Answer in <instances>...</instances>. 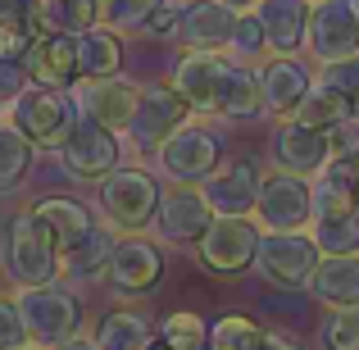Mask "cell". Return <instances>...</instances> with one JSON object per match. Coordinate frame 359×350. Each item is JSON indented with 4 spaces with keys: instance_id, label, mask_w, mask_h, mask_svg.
<instances>
[{
    "instance_id": "cell-1",
    "label": "cell",
    "mask_w": 359,
    "mask_h": 350,
    "mask_svg": "<svg viewBox=\"0 0 359 350\" xmlns=\"http://www.w3.org/2000/svg\"><path fill=\"white\" fill-rule=\"evenodd\" d=\"M5 269L18 287H41V282H60L64 255L55 250V241L46 228L32 219V210L14 214V223L5 228Z\"/></svg>"
},
{
    "instance_id": "cell-2",
    "label": "cell",
    "mask_w": 359,
    "mask_h": 350,
    "mask_svg": "<svg viewBox=\"0 0 359 350\" xmlns=\"http://www.w3.org/2000/svg\"><path fill=\"white\" fill-rule=\"evenodd\" d=\"M259 223L255 214H214V223L201 232L196 255H201V269L214 278H237L255 264V245H259Z\"/></svg>"
},
{
    "instance_id": "cell-3",
    "label": "cell",
    "mask_w": 359,
    "mask_h": 350,
    "mask_svg": "<svg viewBox=\"0 0 359 350\" xmlns=\"http://www.w3.org/2000/svg\"><path fill=\"white\" fill-rule=\"evenodd\" d=\"M18 318H23V332L27 342L36 346H55L64 337H73L82 328V305L73 291L55 287V282H41V287H23L14 296Z\"/></svg>"
},
{
    "instance_id": "cell-4",
    "label": "cell",
    "mask_w": 359,
    "mask_h": 350,
    "mask_svg": "<svg viewBox=\"0 0 359 350\" xmlns=\"http://www.w3.org/2000/svg\"><path fill=\"white\" fill-rule=\"evenodd\" d=\"M318 260H323V255H318L314 236L305 228L300 232H259L250 269H259V278L273 282V287H282V291H300V287H309Z\"/></svg>"
},
{
    "instance_id": "cell-5",
    "label": "cell",
    "mask_w": 359,
    "mask_h": 350,
    "mask_svg": "<svg viewBox=\"0 0 359 350\" xmlns=\"http://www.w3.org/2000/svg\"><path fill=\"white\" fill-rule=\"evenodd\" d=\"M100 214L109 219L114 232H141L150 228L159 205V182L141 168H114V173L100 177Z\"/></svg>"
},
{
    "instance_id": "cell-6",
    "label": "cell",
    "mask_w": 359,
    "mask_h": 350,
    "mask_svg": "<svg viewBox=\"0 0 359 350\" xmlns=\"http://www.w3.org/2000/svg\"><path fill=\"white\" fill-rule=\"evenodd\" d=\"M255 223L264 232H300L314 219V187L300 173H269L259 177V196H255Z\"/></svg>"
},
{
    "instance_id": "cell-7",
    "label": "cell",
    "mask_w": 359,
    "mask_h": 350,
    "mask_svg": "<svg viewBox=\"0 0 359 350\" xmlns=\"http://www.w3.org/2000/svg\"><path fill=\"white\" fill-rule=\"evenodd\" d=\"M9 105H14V128L32 146L46 150H60V141L69 137L73 119H78V105L64 96V87H32V91L23 87Z\"/></svg>"
},
{
    "instance_id": "cell-8",
    "label": "cell",
    "mask_w": 359,
    "mask_h": 350,
    "mask_svg": "<svg viewBox=\"0 0 359 350\" xmlns=\"http://www.w3.org/2000/svg\"><path fill=\"white\" fill-rule=\"evenodd\" d=\"M232 60L223 51H187L173 64V91L187 100L191 114L219 119L223 114V87H228Z\"/></svg>"
},
{
    "instance_id": "cell-9",
    "label": "cell",
    "mask_w": 359,
    "mask_h": 350,
    "mask_svg": "<svg viewBox=\"0 0 359 350\" xmlns=\"http://www.w3.org/2000/svg\"><path fill=\"white\" fill-rule=\"evenodd\" d=\"M219 164H223V141L201 123H182L159 146V168L168 182H205Z\"/></svg>"
},
{
    "instance_id": "cell-10",
    "label": "cell",
    "mask_w": 359,
    "mask_h": 350,
    "mask_svg": "<svg viewBox=\"0 0 359 350\" xmlns=\"http://www.w3.org/2000/svg\"><path fill=\"white\" fill-rule=\"evenodd\" d=\"M305 51L318 64L346 60L359 51V14L355 0H314L309 9V32H305Z\"/></svg>"
},
{
    "instance_id": "cell-11",
    "label": "cell",
    "mask_w": 359,
    "mask_h": 350,
    "mask_svg": "<svg viewBox=\"0 0 359 350\" xmlns=\"http://www.w3.org/2000/svg\"><path fill=\"white\" fill-rule=\"evenodd\" d=\"M187 119H191V109H187V100L173 91V82H155V87H146L137 96V109H132V123H128L132 146L159 150Z\"/></svg>"
},
{
    "instance_id": "cell-12",
    "label": "cell",
    "mask_w": 359,
    "mask_h": 350,
    "mask_svg": "<svg viewBox=\"0 0 359 350\" xmlns=\"http://www.w3.org/2000/svg\"><path fill=\"white\" fill-rule=\"evenodd\" d=\"M60 155H64V168H69L73 177H105V173L118 168L123 141H118V132L100 128L96 119L82 114V119H73L69 137L60 141Z\"/></svg>"
},
{
    "instance_id": "cell-13",
    "label": "cell",
    "mask_w": 359,
    "mask_h": 350,
    "mask_svg": "<svg viewBox=\"0 0 359 350\" xmlns=\"http://www.w3.org/2000/svg\"><path fill=\"white\" fill-rule=\"evenodd\" d=\"M214 223V210L205 201L201 182H173V191H159L155 205V228L173 245H196L201 232Z\"/></svg>"
},
{
    "instance_id": "cell-14",
    "label": "cell",
    "mask_w": 359,
    "mask_h": 350,
    "mask_svg": "<svg viewBox=\"0 0 359 350\" xmlns=\"http://www.w3.org/2000/svg\"><path fill=\"white\" fill-rule=\"evenodd\" d=\"M164 278V250L146 236H128V241H114V255H109L105 282L118 291V296H146V291L159 287Z\"/></svg>"
},
{
    "instance_id": "cell-15",
    "label": "cell",
    "mask_w": 359,
    "mask_h": 350,
    "mask_svg": "<svg viewBox=\"0 0 359 350\" xmlns=\"http://www.w3.org/2000/svg\"><path fill=\"white\" fill-rule=\"evenodd\" d=\"M273 164H278L282 173L318 177L327 164H332V141H327V132L309 128V123L287 119V123H278V132H273Z\"/></svg>"
},
{
    "instance_id": "cell-16",
    "label": "cell",
    "mask_w": 359,
    "mask_h": 350,
    "mask_svg": "<svg viewBox=\"0 0 359 350\" xmlns=\"http://www.w3.org/2000/svg\"><path fill=\"white\" fill-rule=\"evenodd\" d=\"M237 9H228L223 0H187L177 14V41L187 51H228Z\"/></svg>"
},
{
    "instance_id": "cell-17",
    "label": "cell",
    "mask_w": 359,
    "mask_h": 350,
    "mask_svg": "<svg viewBox=\"0 0 359 350\" xmlns=\"http://www.w3.org/2000/svg\"><path fill=\"white\" fill-rule=\"evenodd\" d=\"M255 18L264 27L269 55H296L305 51V32H309V9L314 0H255Z\"/></svg>"
},
{
    "instance_id": "cell-18",
    "label": "cell",
    "mask_w": 359,
    "mask_h": 350,
    "mask_svg": "<svg viewBox=\"0 0 359 350\" xmlns=\"http://www.w3.org/2000/svg\"><path fill=\"white\" fill-rule=\"evenodd\" d=\"M201 191L214 214H250L259 196V168L250 159H228L201 182Z\"/></svg>"
},
{
    "instance_id": "cell-19",
    "label": "cell",
    "mask_w": 359,
    "mask_h": 350,
    "mask_svg": "<svg viewBox=\"0 0 359 350\" xmlns=\"http://www.w3.org/2000/svg\"><path fill=\"white\" fill-rule=\"evenodd\" d=\"M314 73L296 60V55H273L259 69V91H264V114L273 119H291L300 105V96L309 91Z\"/></svg>"
},
{
    "instance_id": "cell-20",
    "label": "cell",
    "mask_w": 359,
    "mask_h": 350,
    "mask_svg": "<svg viewBox=\"0 0 359 350\" xmlns=\"http://www.w3.org/2000/svg\"><path fill=\"white\" fill-rule=\"evenodd\" d=\"M137 96L141 91L132 87V82H123L118 73H109V78H87V87L78 91V105H82V114L96 119L100 128L128 132L132 109H137Z\"/></svg>"
},
{
    "instance_id": "cell-21",
    "label": "cell",
    "mask_w": 359,
    "mask_h": 350,
    "mask_svg": "<svg viewBox=\"0 0 359 350\" xmlns=\"http://www.w3.org/2000/svg\"><path fill=\"white\" fill-rule=\"evenodd\" d=\"M23 69L36 87H69L78 78V36H32L23 46Z\"/></svg>"
},
{
    "instance_id": "cell-22",
    "label": "cell",
    "mask_w": 359,
    "mask_h": 350,
    "mask_svg": "<svg viewBox=\"0 0 359 350\" xmlns=\"http://www.w3.org/2000/svg\"><path fill=\"white\" fill-rule=\"evenodd\" d=\"M309 291L323 309H341V305H359V250L355 255H323L314 264Z\"/></svg>"
},
{
    "instance_id": "cell-23",
    "label": "cell",
    "mask_w": 359,
    "mask_h": 350,
    "mask_svg": "<svg viewBox=\"0 0 359 350\" xmlns=\"http://www.w3.org/2000/svg\"><path fill=\"white\" fill-rule=\"evenodd\" d=\"M32 219L46 228V236L55 241L60 255H69L73 245L87 236V228H91V210L82 201H69V196H46V201H36Z\"/></svg>"
},
{
    "instance_id": "cell-24",
    "label": "cell",
    "mask_w": 359,
    "mask_h": 350,
    "mask_svg": "<svg viewBox=\"0 0 359 350\" xmlns=\"http://www.w3.org/2000/svg\"><path fill=\"white\" fill-rule=\"evenodd\" d=\"M91 23H100L91 0H32L27 5V27L32 36H78Z\"/></svg>"
},
{
    "instance_id": "cell-25",
    "label": "cell",
    "mask_w": 359,
    "mask_h": 350,
    "mask_svg": "<svg viewBox=\"0 0 359 350\" xmlns=\"http://www.w3.org/2000/svg\"><path fill=\"white\" fill-rule=\"evenodd\" d=\"M123 64V41L109 23H91L78 32V78H109Z\"/></svg>"
},
{
    "instance_id": "cell-26",
    "label": "cell",
    "mask_w": 359,
    "mask_h": 350,
    "mask_svg": "<svg viewBox=\"0 0 359 350\" xmlns=\"http://www.w3.org/2000/svg\"><path fill=\"white\" fill-rule=\"evenodd\" d=\"M291 119H300V123H309V128H318V132H332V128H341V123H351V105H346V96L337 87H327V82H309V91L300 96V105H296V114Z\"/></svg>"
},
{
    "instance_id": "cell-27",
    "label": "cell",
    "mask_w": 359,
    "mask_h": 350,
    "mask_svg": "<svg viewBox=\"0 0 359 350\" xmlns=\"http://www.w3.org/2000/svg\"><path fill=\"white\" fill-rule=\"evenodd\" d=\"M109 255H114V228H96L91 223L87 236L64 255V273H73L78 282H96V278H105Z\"/></svg>"
},
{
    "instance_id": "cell-28",
    "label": "cell",
    "mask_w": 359,
    "mask_h": 350,
    "mask_svg": "<svg viewBox=\"0 0 359 350\" xmlns=\"http://www.w3.org/2000/svg\"><path fill=\"white\" fill-rule=\"evenodd\" d=\"M259 109H264L259 69H255V64L232 60V69H228V87H223V114H219V119H255Z\"/></svg>"
},
{
    "instance_id": "cell-29",
    "label": "cell",
    "mask_w": 359,
    "mask_h": 350,
    "mask_svg": "<svg viewBox=\"0 0 359 350\" xmlns=\"http://www.w3.org/2000/svg\"><path fill=\"white\" fill-rule=\"evenodd\" d=\"M146 342H150V318L137 309H109L96 328L100 350H141Z\"/></svg>"
},
{
    "instance_id": "cell-30",
    "label": "cell",
    "mask_w": 359,
    "mask_h": 350,
    "mask_svg": "<svg viewBox=\"0 0 359 350\" xmlns=\"http://www.w3.org/2000/svg\"><path fill=\"white\" fill-rule=\"evenodd\" d=\"M318 255H355L359 250V210L355 214H318L309 219Z\"/></svg>"
},
{
    "instance_id": "cell-31",
    "label": "cell",
    "mask_w": 359,
    "mask_h": 350,
    "mask_svg": "<svg viewBox=\"0 0 359 350\" xmlns=\"http://www.w3.org/2000/svg\"><path fill=\"white\" fill-rule=\"evenodd\" d=\"M27 168H32V141L18 128H5V123H0V196L14 191L27 177Z\"/></svg>"
},
{
    "instance_id": "cell-32",
    "label": "cell",
    "mask_w": 359,
    "mask_h": 350,
    "mask_svg": "<svg viewBox=\"0 0 359 350\" xmlns=\"http://www.w3.org/2000/svg\"><path fill=\"white\" fill-rule=\"evenodd\" d=\"M264 346V328L245 314H223L210 328V350H259Z\"/></svg>"
},
{
    "instance_id": "cell-33",
    "label": "cell",
    "mask_w": 359,
    "mask_h": 350,
    "mask_svg": "<svg viewBox=\"0 0 359 350\" xmlns=\"http://www.w3.org/2000/svg\"><path fill=\"white\" fill-rule=\"evenodd\" d=\"M159 342L173 346V350H210V328H205L201 314L191 309H177L159 323Z\"/></svg>"
},
{
    "instance_id": "cell-34",
    "label": "cell",
    "mask_w": 359,
    "mask_h": 350,
    "mask_svg": "<svg viewBox=\"0 0 359 350\" xmlns=\"http://www.w3.org/2000/svg\"><path fill=\"white\" fill-rule=\"evenodd\" d=\"M318 350H359V305L327 309L318 323Z\"/></svg>"
},
{
    "instance_id": "cell-35",
    "label": "cell",
    "mask_w": 359,
    "mask_h": 350,
    "mask_svg": "<svg viewBox=\"0 0 359 350\" xmlns=\"http://www.w3.org/2000/svg\"><path fill=\"white\" fill-rule=\"evenodd\" d=\"M228 51H232V60H241V64H259L264 55H269V41H264V27H259V18H255V9H241L237 14Z\"/></svg>"
},
{
    "instance_id": "cell-36",
    "label": "cell",
    "mask_w": 359,
    "mask_h": 350,
    "mask_svg": "<svg viewBox=\"0 0 359 350\" xmlns=\"http://www.w3.org/2000/svg\"><path fill=\"white\" fill-rule=\"evenodd\" d=\"M318 82H327V87H337L346 96V105H351V114L359 119V51L346 55V60H332L318 69Z\"/></svg>"
},
{
    "instance_id": "cell-37",
    "label": "cell",
    "mask_w": 359,
    "mask_h": 350,
    "mask_svg": "<svg viewBox=\"0 0 359 350\" xmlns=\"http://www.w3.org/2000/svg\"><path fill=\"white\" fill-rule=\"evenodd\" d=\"M159 5H164V0H109L100 23H109V27H146V18L155 14Z\"/></svg>"
},
{
    "instance_id": "cell-38",
    "label": "cell",
    "mask_w": 359,
    "mask_h": 350,
    "mask_svg": "<svg viewBox=\"0 0 359 350\" xmlns=\"http://www.w3.org/2000/svg\"><path fill=\"white\" fill-rule=\"evenodd\" d=\"M27 82V69H23V55H0V105L14 100Z\"/></svg>"
},
{
    "instance_id": "cell-39",
    "label": "cell",
    "mask_w": 359,
    "mask_h": 350,
    "mask_svg": "<svg viewBox=\"0 0 359 350\" xmlns=\"http://www.w3.org/2000/svg\"><path fill=\"white\" fill-rule=\"evenodd\" d=\"M27 332H23V318H18V305L14 300H0V350L9 346H23Z\"/></svg>"
},
{
    "instance_id": "cell-40",
    "label": "cell",
    "mask_w": 359,
    "mask_h": 350,
    "mask_svg": "<svg viewBox=\"0 0 359 350\" xmlns=\"http://www.w3.org/2000/svg\"><path fill=\"white\" fill-rule=\"evenodd\" d=\"M27 5H32V0H0V32L32 36V27H27Z\"/></svg>"
},
{
    "instance_id": "cell-41",
    "label": "cell",
    "mask_w": 359,
    "mask_h": 350,
    "mask_svg": "<svg viewBox=\"0 0 359 350\" xmlns=\"http://www.w3.org/2000/svg\"><path fill=\"white\" fill-rule=\"evenodd\" d=\"M177 14H182V5L164 0V5H159L155 14L146 18V27H141V32H150V36H173V32H177Z\"/></svg>"
},
{
    "instance_id": "cell-42",
    "label": "cell",
    "mask_w": 359,
    "mask_h": 350,
    "mask_svg": "<svg viewBox=\"0 0 359 350\" xmlns=\"http://www.w3.org/2000/svg\"><path fill=\"white\" fill-rule=\"evenodd\" d=\"M327 168H332V173L341 177L346 187H351V191H355V201H359V150H351V155H337Z\"/></svg>"
},
{
    "instance_id": "cell-43",
    "label": "cell",
    "mask_w": 359,
    "mask_h": 350,
    "mask_svg": "<svg viewBox=\"0 0 359 350\" xmlns=\"http://www.w3.org/2000/svg\"><path fill=\"white\" fill-rule=\"evenodd\" d=\"M259 350H300V342L291 332H282V328H269V332H264V346Z\"/></svg>"
},
{
    "instance_id": "cell-44",
    "label": "cell",
    "mask_w": 359,
    "mask_h": 350,
    "mask_svg": "<svg viewBox=\"0 0 359 350\" xmlns=\"http://www.w3.org/2000/svg\"><path fill=\"white\" fill-rule=\"evenodd\" d=\"M50 350H100V346H96V337H78L73 332V337H64V342H55Z\"/></svg>"
},
{
    "instance_id": "cell-45",
    "label": "cell",
    "mask_w": 359,
    "mask_h": 350,
    "mask_svg": "<svg viewBox=\"0 0 359 350\" xmlns=\"http://www.w3.org/2000/svg\"><path fill=\"white\" fill-rule=\"evenodd\" d=\"M223 5H228V9H237V14H241V9H250L255 0H223Z\"/></svg>"
},
{
    "instance_id": "cell-46",
    "label": "cell",
    "mask_w": 359,
    "mask_h": 350,
    "mask_svg": "<svg viewBox=\"0 0 359 350\" xmlns=\"http://www.w3.org/2000/svg\"><path fill=\"white\" fill-rule=\"evenodd\" d=\"M141 350H173V346H164V342H146Z\"/></svg>"
},
{
    "instance_id": "cell-47",
    "label": "cell",
    "mask_w": 359,
    "mask_h": 350,
    "mask_svg": "<svg viewBox=\"0 0 359 350\" xmlns=\"http://www.w3.org/2000/svg\"><path fill=\"white\" fill-rule=\"evenodd\" d=\"M9 350H32V346H27V342H23V346H9Z\"/></svg>"
},
{
    "instance_id": "cell-48",
    "label": "cell",
    "mask_w": 359,
    "mask_h": 350,
    "mask_svg": "<svg viewBox=\"0 0 359 350\" xmlns=\"http://www.w3.org/2000/svg\"><path fill=\"white\" fill-rule=\"evenodd\" d=\"M355 14H359V0H355Z\"/></svg>"
}]
</instances>
